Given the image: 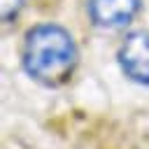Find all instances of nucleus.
<instances>
[{
  "instance_id": "nucleus-1",
  "label": "nucleus",
  "mask_w": 149,
  "mask_h": 149,
  "mask_svg": "<svg viewBox=\"0 0 149 149\" xmlns=\"http://www.w3.org/2000/svg\"><path fill=\"white\" fill-rule=\"evenodd\" d=\"M21 65L30 79L47 88L65 86L79 65V49L72 33L58 23H37L28 28Z\"/></svg>"
},
{
  "instance_id": "nucleus-3",
  "label": "nucleus",
  "mask_w": 149,
  "mask_h": 149,
  "mask_svg": "<svg viewBox=\"0 0 149 149\" xmlns=\"http://www.w3.org/2000/svg\"><path fill=\"white\" fill-rule=\"evenodd\" d=\"M142 9V0H86L88 21L102 30L126 28Z\"/></svg>"
},
{
  "instance_id": "nucleus-4",
  "label": "nucleus",
  "mask_w": 149,
  "mask_h": 149,
  "mask_svg": "<svg viewBox=\"0 0 149 149\" xmlns=\"http://www.w3.org/2000/svg\"><path fill=\"white\" fill-rule=\"evenodd\" d=\"M23 7H26V0H0V19H2V23L12 26L19 19Z\"/></svg>"
},
{
  "instance_id": "nucleus-2",
  "label": "nucleus",
  "mask_w": 149,
  "mask_h": 149,
  "mask_svg": "<svg viewBox=\"0 0 149 149\" xmlns=\"http://www.w3.org/2000/svg\"><path fill=\"white\" fill-rule=\"evenodd\" d=\"M116 63L126 79L149 86V33L130 30L116 49Z\"/></svg>"
}]
</instances>
